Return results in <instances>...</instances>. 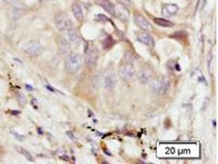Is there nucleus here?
Listing matches in <instances>:
<instances>
[{
  "label": "nucleus",
  "instance_id": "4",
  "mask_svg": "<svg viewBox=\"0 0 218 164\" xmlns=\"http://www.w3.org/2000/svg\"><path fill=\"white\" fill-rule=\"evenodd\" d=\"M55 24L60 31L68 30L72 27V21L69 16L64 13H60L55 16Z\"/></svg>",
  "mask_w": 218,
  "mask_h": 164
},
{
  "label": "nucleus",
  "instance_id": "18",
  "mask_svg": "<svg viewBox=\"0 0 218 164\" xmlns=\"http://www.w3.org/2000/svg\"><path fill=\"white\" fill-rule=\"evenodd\" d=\"M114 41L112 39V37L109 36L103 40V42H102V46H103V49H104L105 50H108V49H110V48L112 47L113 45H114Z\"/></svg>",
  "mask_w": 218,
  "mask_h": 164
},
{
  "label": "nucleus",
  "instance_id": "25",
  "mask_svg": "<svg viewBox=\"0 0 218 164\" xmlns=\"http://www.w3.org/2000/svg\"><path fill=\"white\" fill-rule=\"evenodd\" d=\"M46 1H52V0H46Z\"/></svg>",
  "mask_w": 218,
  "mask_h": 164
},
{
  "label": "nucleus",
  "instance_id": "6",
  "mask_svg": "<svg viewBox=\"0 0 218 164\" xmlns=\"http://www.w3.org/2000/svg\"><path fill=\"white\" fill-rule=\"evenodd\" d=\"M43 48L38 42H31L26 46L25 53L30 57H36L42 53Z\"/></svg>",
  "mask_w": 218,
  "mask_h": 164
},
{
  "label": "nucleus",
  "instance_id": "22",
  "mask_svg": "<svg viewBox=\"0 0 218 164\" xmlns=\"http://www.w3.org/2000/svg\"><path fill=\"white\" fill-rule=\"evenodd\" d=\"M119 2V3L122 5H124V6H127V5H129L131 3V1L130 0H118Z\"/></svg>",
  "mask_w": 218,
  "mask_h": 164
},
{
  "label": "nucleus",
  "instance_id": "10",
  "mask_svg": "<svg viewBox=\"0 0 218 164\" xmlns=\"http://www.w3.org/2000/svg\"><path fill=\"white\" fill-rule=\"evenodd\" d=\"M179 11V7L174 3H168L163 7L162 14L166 17H171L175 16Z\"/></svg>",
  "mask_w": 218,
  "mask_h": 164
},
{
  "label": "nucleus",
  "instance_id": "21",
  "mask_svg": "<svg viewBox=\"0 0 218 164\" xmlns=\"http://www.w3.org/2000/svg\"><path fill=\"white\" fill-rule=\"evenodd\" d=\"M3 2L6 3V4H10V5H14L16 4L19 0H2Z\"/></svg>",
  "mask_w": 218,
  "mask_h": 164
},
{
  "label": "nucleus",
  "instance_id": "2",
  "mask_svg": "<svg viewBox=\"0 0 218 164\" xmlns=\"http://www.w3.org/2000/svg\"><path fill=\"white\" fill-rule=\"evenodd\" d=\"M170 88V81L167 77H158L151 82V89L153 93L158 95L166 94Z\"/></svg>",
  "mask_w": 218,
  "mask_h": 164
},
{
  "label": "nucleus",
  "instance_id": "12",
  "mask_svg": "<svg viewBox=\"0 0 218 164\" xmlns=\"http://www.w3.org/2000/svg\"><path fill=\"white\" fill-rule=\"evenodd\" d=\"M68 38H69V41L72 43V45L74 46H79L81 45V37L79 36L78 31L74 28H70L68 30Z\"/></svg>",
  "mask_w": 218,
  "mask_h": 164
},
{
  "label": "nucleus",
  "instance_id": "5",
  "mask_svg": "<svg viewBox=\"0 0 218 164\" xmlns=\"http://www.w3.org/2000/svg\"><path fill=\"white\" fill-rule=\"evenodd\" d=\"M98 59V50L95 47H90L85 53V62L89 66H95Z\"/></svg>",
  "mask_w": 218,
  "mask_h": 164
},
{
  "label": "nucleus",
  "instance_id": "15",
  "mask_svg": "<svg viewBox=\"0 0 218 164\" xmlns=\"http://www.w3.org/2000/svg\"><path fill=\"white\" fill-rule=\"evenodd\" d=\"M116 85V79L113 75H110L105 78L104 81V85L106 89L108 90H112L113 88Z\"/></svg>",
  "mask_w": 218,
  "mask_h": 164
},
{
  "label": "nucleus",
  "instance_id": "14",
  "mask_svg": "<svg viewBox=\"0 0 218 164\" xmlns=\"http://www.w3.org/2000/svg\"><path fill=\"white\" fill-rule=\"evenodd\" d=\"M72 12L75 18L78 21H83V18H84V15H83V12L80 5H78V3H74L72 5Z\"/></svg>",
  "mask_w": 218,
  "mask_h": 164
},
{
  "label": "nucleus",
  "instance_id": "24",
  "mask_svg": "<svg viewBox=\"0 0 218 164\" xmlns=\"http://www.w3.org/2000/svg\"><path fill=\"white\" fill-rule=\"evenodd\" d=\"M66 134H67L68 136L70 137V138L71 139V140H72L73 141L75 140V138H74V135H73V134H72V132H71V131H68V132L66 133Z\"/></svg>",
  "mask_w": 218,
  "mask_h": 164
},
{
  "label": "nucleus",
  "instance_id": "19",
  "mask_svg": "<svg viewBox=\"0 0 218 164\" xmlns=\"http://www.w3.org/2000/svg\"><path fill=\"white\" fill-rule=\"evenodd\" d=\"M18 151H19L20 153H21V154L26 158V159L29 160L30 162H34V161L33 156H32L31 154H30L27 150H26V149H23V148H19V149H18Z\"/></svg>",
  "mask_w": 218,
  "mask_h": 164
},
{
  "label": "nucleus",
  "instance_id": "9",
  "mask_svg": "<svg viewBox=\"0 0 218 164\" xmlns=\"http://www.w3.org/2000/svg\"><path fill=\"white\" fill-rule=\"evenodd\" d=\"M134 21H135V23L136 24L141 30H145V31H149V30H151V29H152L151 23H150L142 15L136 14V15L135 16V17H134Z\"/></svg>",
  "mask_w": 218,
  "mask_h": 164
},
{
  "label": "nucleus",
  "instance_id": "11",
  "mask_svg": "<svg viewBox=\"0 0 218 164\" xmlns=\"http://www.w3.org/2000/svg\"><path fill=\"white\" fill-rule=\"evenodd\" d=\"M137 40L140 41L141 44L146 45V46L153 47L155 45V39L153 38V36H151V34H148L147 32H142V33L138 34Z\"/></svg>",
  "mask_w": 218,
  "mask_h": 164
},
{
  "label": "nucleus",
  "instance_id": "23",
  "mask_svg": "<svg viewBox=\"0 0 218 164\" xmlns=\"http://www.w3.org/2000/svg\"><path fill=\"white\" fill-rule=\"evenodd\" d=\"M212 55L211 54V53H209V55H208V68L210 69V65H211V62H212Z\"/></svg>",
  "mask_w": 218,
  "mask_h": 164
},
{
  "label": "nucleus",
  "instance_id": "13",
  "mask_svg": "<svg viewBox=\"0 0 218 164\" xmlns=\"http://www.w3.org/2000/svg\"><path fill=\"white\" fill-rule=\"evenodd\" d=\"M97 3L103 8L105 10L111 15L115 14V7L109 0H97Z\"/></svg>",
  "mask_w": 218,
  "mask_h": 164
},
{
  "label": "nucleus",
  "instance_id": "1",
  "mask_svg": "<svg viewBox=\"0 0 218 164\" xmlns=\"http://www.w3.org/2000/svg\"><path fill=\"white\" fill-rule=\"evenodd\" d=\"M82 66V58L78 53H70L67 55L65 62V67L70 74H76Z\"/></svg>",
  "mask_w": 218,
  "mask_h": 164
},
{
  "label": "nucleus",
  "instance_id": "8",
  "mask_svg": "<svg viewBox=\"0 0 218 164\" xmlns=\"http://www.w3.org/2000/svg\"><path fill=\"white\" fill-rule=\"evenodd\" d=\"M58 49H59V53L64 56H67L70 54V43L68 40L67 39L64 38V37H60L58 39Z\"/></svg>",
  "mask_w": 218,
  "mask_h": 164
},
{
  "label": "nucleus",
  "instance_id": "17",
  "mask_svg": "<svg viewBox=\"0 0 218 164\" xmlns=\"http://www.w3.org/2000/svg\"><path fill=\"white\" fill-rule=\"evenodd\" d=\"M155 23L158 26H163V27H171L173 26V23L170 21H167L166 19H163V18H155L154 19Z\"/></svg>",
  "mask_w": 218,
  "mask_h": 164
},
{
  "label": "nucleus",
  "instance_id": "16",
  "mask_svg": "<svg viewBox=\"0 0 218 164\" xmlns=\"http://www.w3.org/2000/svg\"><path fill=\"white\" fill-rule=\"evenodd\" d=\"M24 13V9H22L21 8L19 7H14L13 8H12L9 12V15L11 17H12L14 19L16 18H19Z\"/></svg>",
  "mask_w": 218,
  "mask_h": 164
},
{
  "label": "nucleus",
  "instance_id": "7",
  "mask_svg": "<svg viewBox=\"0 0 218 164\" xmlns=\"http://www.w3.org/2000/svg\"><path fill=\"white\" fill-rule=\"evenodd\" d=\"M153 71L151 67L149 66H145L139 71L138 74V80L140 81L141 83L146 84L150 82L152 79Z\"/></svg>",
  "mask_w": 218,
  "mask_h": 164
},
{
  "label": "nucleus",
  "instance_id": "3",
  "mask_svg": "<svg viewBox=\"0 0 218 164\" xmlns=\"http://www.w3.org/2000/svg\"><path fill=\"white\" fill-rule=\"evenodd\" d=\"M119 73L121 78L125 81H132L136 76L135 66L131 62H124L119 67Z\"/></svg>",
  "mask_w": 218,
  "mask_h": 164
},
{
  "label": "nucleus",
  "instance_id": "20",
  "mask_svg": "<svg viewBox=\"0 0 218 164\" xmlns=\"http://www.w3.org/2000/svg\"><path fill=\"white\" fill-rule=\"evenodd\" d=\"M94 20L96 21H98V22H105V21H109V18L106 15H103V14H97V15L95 16Z\"/></svg>",
  "mask_w": 218,
  "mask_h": 164
}]
</instances>
